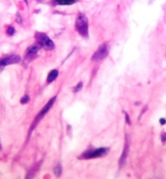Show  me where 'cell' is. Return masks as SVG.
I'll list each match as a JSON object with an SVG mask.
<instances>
[{
	"mask_svg": "<svg viewBox=\"0 0 166 179\" xmlns=\"http://www.w3.org/2000/svg\"><path fill=\"white\" fill-rule=\"evenodd\" d=\"M78 2V0H52L55 5H70Z\"/></svg>",
	"mask_w": 166,
	"mask_h": 179,
	"instance_id": "ba28073f",
	"label": "cell"
},
{
	"mask_svg": "<svg viewBox=\"0 0 166 179\" xmlns=\"http://www.w3.org/2000/svg\"><path fill=\"white\" fill-rule=\"evenodd\" d=\"M82 86H83V83H82V82H80L79 83H78V84L75 86V88H74V92H78V91H79L80 90L82 89Z\"/></svg>",
	"mask_w": 166,
	"mask_h": 179,
	"instance_id": "4fadbf2b",
	"label": "cell"
},
{
	"mask_svg": "<svg viewBox=\"0 0 166 179\" xmlns=\"http://www.w3.org/2000/svg\"><path fill=\"white\" fill-rule=\"evenodd\" d=\"M107 153H108V149L107 148L101 147V148H98V149H96V150H89V151L85 152L84 153L82 154V156L80 157V159L88 160V159L100 157L105 156Z\"/></svg>",
	"mask_w": 166,
	"mask_h": 179,
	"instance_id": "3957f363",
	"label": "cell"
},
{
	"mask_svg": "<svg viewBox=\"0 0 166 179\" xmlns=\"http://www.w3.org/2000/svg\"><path fill=\"white\" fill-rule=\"evenodd\" d=\"M55 99H56V97H54L53 98H52L48 103H47V104L44 107V108H42V110L40 111V113L38 114V116H36V123H38L45 115V113H48V110H50V108L52 107V105L54 104V103H55Z\"/></svg>",
	"mask_w": 166,
	"mask_h": 179,
	"instance_id": "8992f818",
	"label": "cell"
},
{
	"mask_svg": "<svg viewBox=\"0 0 166 179\" xmlns=\"http://www.w3.org/2000/svg\"><path fill=\"white\" fill-rule=\"evenodd\" d=\"M109 53V46L106 43L100 45L97 51L93 54L92 60L93 61H99L105 58Z\"/></svg>",
	"mask_w": 166,
	"mask_h": 179,
	"instance_id": "277c9868",
	"label": "cell"
},
{
	"mask_svg": "<svg viewBox=\"0 0 166 179\" xmlns=\"http://www.w3.org/2000/svg\"><path fill=\"white\" fill-rule=\"evenodd\" d=\"M61 169H61V166H60V164H58L55 168L54 172H55V174L57 176H60V174H61Z\"/></svg>",
	"mask_w": 166,
	"mask_h": 179,
	"instance_id": "8fae6325",
	"label": "cell"
},
{
	"mask_svg": "<svg viewBox=\"0 0 166 179\" xmlns=\"http://www.w3.org/2000/svg\"><path fill=\"white\" fill-rule=\"evenodd\" d=\"M24 2H25V3L27 4V5H28V0H23Z\"/></svg>",
	"mask_w": 166,
	"mask_h": 179,
	"instance_id": "ac0fdd59",
	"label": "cell"
},
{
	"mask_svg": "<svg viewBox=\"0 0 166 179\" xmlns=\"http://www.w3.org/2000/svg\"><path fill=\"white\" fill-rule=\"evenodd\" d=\"M29 101H30V97L27 96V95H25V96L22 97V98L20 99V103L22 104H25L27 102H29Z\"/></svg>",
	"mask_w": 166,
	"mask_h": 179,
	"instance_id": "5bb4252c",
	"label": "cell"
},
{
	"mask_svg": "<svg viewBox=\"0 0 166 179\" xmlns=\"http://www.w3.org/2000/svg\"><path fill=\"white\" fill-rule=\"evenodd\" d=\"M128 153H129V144H128V141L126 140L125 144V147H124V150H123V153H122V157L120 160L121 165H123L125 163V161L127 158Z\"/></svg>",
	"mask_w": 166,
	"mask_h": 179,
	"instance_id": "9c48e42d",
	"label": "cell"
},
{
	"mask_svg": "<svg viewBox=\"0 0 166 179\" xmlns=\"http://www.w3.org/2000/svg\"><path fill=\"white\" fill-rule=\"evenodd\" d=\"M37 44L41 48H43L45 50H52L55 49V44L53 41L43 33H36Z\"/></svg>",
	"mask_w": 166,
	"mask_h": 179,
	"instance_id": "7a4b0ae2",
	"label": "cell"
},
{
	"mask_svg": "<svg viewBox=\"0 0 166 179\" xmlns=\"http://www.w3.org/2000/svg\"><path fill=\"white\" fill-rule=\"evenodd\" d=\"M40 46L39 45V44H33L32 45H30L27 50V52H26V54H27V57H30V56H33V55H36L39 49Z\"/></svg>",
	"mask_w": 166,
	"mask_h": 179,
	"instance_id": "52a82bcc",
	"label": "cell"
},
{
	"mask_svg": "<svg viewBox=\"0 0 166 179\" xmlns=\"http://www.w3.org/2000/svg\"><path fill=\"white\" fill-rule=\"evenodd\" d=\"M17 20L18 21V23H20V22H21V17H20V15L19 14H18V18H17Z\"/></svg>",
	"mask_w": 166,
	"mask_h": 179,
	"instance_id": "2e32d148",
	"label": "cell"
},
{
	"mask_svg": "<svg viewBox=\"0 0 166 179\" xmlns=\"http://www.w3.org/2000/svg\"><path fill=\"white\" fill-rule=\"evenodd\" d=\"M58 76V71L57 70H53L48 73V78H47V81L48 82H52L53 81H55L57 77Z\"/></svg>",
	"mask_w": 166,
	"mask_h": 179,
	"instance_id": "30bf717a",
	"label": "cell"
},
{
	"mask_svg": "<svg viewBox=\"0 0 166 179\" xmlns=\"http://www.w3.org/2000/svg\"><path fill=\"white\" fill-rule=\"evenodd\" d=\"M15 33V30L13 27H9L7 29V33L8 36H13Z\"/></svg>",
	"mask_w": 166,
	"mask_h": 179,
	"instance_id": "7c38bea8",
	"label": "cell"
},
{
	"mask_svg": "<svg viewBox=\"0 0 166 179\" xmlns=\"http://www.w3.org/2000/svg\"><path fill=\"white\" fill-rule=\"evenodd\" d=\"M75 28L79 33L83 37L88 36V21L85 14L79 13L75 19Z\"/></svg>",
	"mask_w": 166,
	"mask_h": 179,
	"instance_id": "6da1fadb",
	"label": "cell"
},
{
	"mask_svg": "<svg viewBox=\"0 0 166 179\" xmlns=\"http://www.w3.org/2000/svg\"><path fill=\"white\" fill-rule=\"evenodd\" d=\"M20 61V57L17 54H13V55L5 57V58L2 59L0 61V70L2 69H3L7 65L18 64Z\"/></svg>",
	"mask_w": 166,
	"mask_h": 179,
	"instance_id": "5b68a950",
	"label": "cell"
},
{
	"mask_svg": "<svg viewBox=\"0 0 166 179\" xmlns=\"http://www.w3.org/2000/svg\"><path fill=\"white\" fill-rule=\"evenodd\" d=\"M125 116H126V120H127V123H129V124H130V120H129V116H128V114L127 113H125Z\"/></svg>",
	"mask_w": 166,
	"mask_h": 179,
	"instance_id": "e0dca14e",
	"label": "cell"
},
{
	"mask_svg": "<svg viewBox=\"0 0 166 179\" xmlns=\"http://www.w3.org/2000/svg\"><path fill=\"white\" fill-rule=\"evenodd\" d=\"M165 123H166V121H165V119H161V120H160V123H161L162 125H164V124H165Z\"/></svg>",
	"mask_w": 166,
	"mask_h": 179,
	"instance_id": "9a60e30c",
	"label": "cell"
}]
</instances>
